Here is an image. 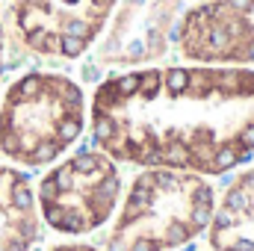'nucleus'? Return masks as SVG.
<instances>
[{
    "label": "nucleus",
    "instance_id": "f257e3e1",
    "mask_svg": "<svg viewBox=\"0 0 254 251\" xmlns=\"http://www.w3.org/2000/svg\"><path fill=\"white\" fill-rule=\"evenodd\" d=\"M92 133L116 163L222 175L254 157V71L240 65L136 68L92 98Z\"/></svg>",
    "mask_w": 254,
    "mask_h": 251
},
{
    "label": "nucleus",
    "instance_id": "f03ea898",
    "mask_svg": "<svg viewBox=\"0 0 254 251\" xmlns=\"http://www.w3.org/2000/svg\"><path fill=\"white\" fill-rule=\"evenodd\" d=\"M213 187L192 172L145 169L127 189L107 251H178L207 231Z\"/></svg>",
    "mask_w": 254,
    "mask_h": 251
},
{
    "label": "nucleus",
    "instance_id": "7ed1b4c3",
    "mask_svg": "<svg viewBox=\"0 0 254 251\" xmlns=\"http://www.w3.org/2000/svg\"><path fill=\"white\" fill-rule=\"evenodd\" d=\"M86 127L83 89L54 71L18 77L0 101V151L18 166H48Z\"/></svg>",
    "mask_w": 254,
    "mask_h": 251
},
{
    "label": "nucleus",
    "instance_id": "20e7f679",
    "mask_svg": "<svg viewBox=\"0 0 254 251\" xmlns=\"http://www.w3.org/2000/svg\"><path fill=\"white\" fill-rule=\"evenodd\" d=\"M122 175L104 151H83L54 166L36 189L42 219L68 237L98 231L116 213Z\"/></svg>",
    "mask_w": 254,
    "mask_h": 251
},
{
    "label": "nucleus",
    "instance_id": "39448f33",
    "mask_svg": "<svg viewBox=\"0 0 254 251\" xmlns=\"http://www.w3.org/2000/svg\"><path fill=\"white\" fill-rule=\"evenodd\" d=\"M119 0H15L18 39L42 57L74 60L104 33Z\"/></svg>",
    "mask_w": 254,
    "mask_h": 251
},
{
    "label": "nucleus",
    "instance_id": "423d86ee",
    "mask_svg": "<svg viewBox=\"0 0 254 251\" xmlns=\"http://www.w3.org/2000/svg\"><path fill=\"white\" fill-rule=\"evenodd\" d=\"M181 54L198 65H254V0H207L178 27Z\"/></svg>",
    "mask_w": 254,
    "mask_h": 251
},
{
    "label": "nucleus",
    "instance_id": "0eeeda50",
    "mask_svg": "<svg viewBox=\"0 0 254 251\" xmlns=\"http://www.w3.org/2000/svg\"><path fill=\"white\" fill-rule=\"evenodd\" d=\"M181 3L184 0H122L104 39L101 60L110 65L157 60L169 45Z\"/></svg>",
    "mask_w": 254,
    "mask_h": 251
},
{
    "label": "nucleus",
    "instance_id": "6e6552de",
    "mask_svg": "<svg viewBox=\"0 0 254 251\" xmlns=\"http://www.w3.org/2000/svg\"><path fill=\"white\" fill-rule=\"evenodd\" d=\"M39 240V204L24 172L0 166V251H30Z\"/></svg>",
    "mask_w": 254,
    "mask_h": 251
},
{
    "label": "nucleus",
    "instance_id": "1a4fd4ad",
    "mask_svg": "<svg viewBox=\"0 0 254 251\" xmlns=\"http://www.w3.org/2000/svg\"><path fill=\"white\" fill-rule=\"evenodd\" d=\"M207 231L213 251H254V166L228 187Z\"/></svg>",
    "mask_w": 254,
    "mask_h": 251
},
{
    "label": "nucleus",
    "instance_id": "9d476101",
    "mask_svg": "<svg viewBox=\"0 0 254 251\" xmlns=\"http://www.w3.org/2000/svg\"><path fill=\"white\" fill-rule=\"evenodd\" d=\"M48 251H101V249H95L89 243H63V246H54V249H48Z\"/></svg>",
    "mask_w": 254,
    "mask_h": 251
},
{
    "label": "nucleus",
    "instance_id": "9b49d317",
    "mask_svg": "<svg viewBox=\"0 0 254 251\" xmlns=\"http://www.w3.org/2000/svg\"><path fill=\"white\" fill-rule=\"evenodd\" d=\"M0 74H3V27H0Z\"/></svg>",
    "mask_w": 254,
    "mask_h": 251
}]
</instances>
